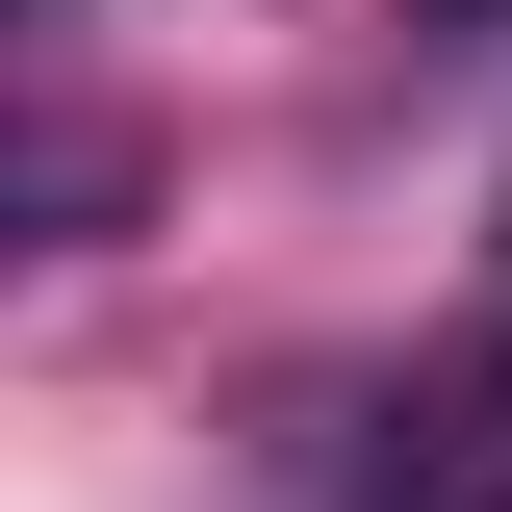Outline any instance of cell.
I'll return each mask as SVG.
<instances>
[{"instance_id":"cell-1","label":"cell","mask_w":512,"mask_h":512,"mask_svg":"<svg viewBox=\"0 0 512 512\" xmlns=\"http://www.w3.org/2000/svg\"><path fill=\"white\" fill-rule=\"evenodd\" d=\"M359 512H512V333H487V359H436L410 410H384Z\"/></svg>"},{"instance_id":"cell-2","label":"cell","mask_w":512,"mask_h":512,"mask_svg":"<svg viewBox=\"0 0 512 512\" xmlns=\"http://www.w3.org/2000/svg\"><path fill=\"white\" fill-rule=\"evenodd\" d=\"M410 26H512V0H410Z\"/></svg>"}]
</instances>
